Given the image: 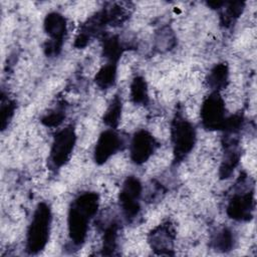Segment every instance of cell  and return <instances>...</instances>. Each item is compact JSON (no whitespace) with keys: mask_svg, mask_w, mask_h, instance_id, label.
<instances>
[{"mask_svg":"<svg viewBox=\"0 0 257 257\" xmlns=\"http://www.w3.org/2000/svg\"><path fill=\"white\" fill-rule=\"evenodd\" d=\"M99 206V197L95 192L79 194L71 203L68 210L67 227L71 242L80 246L87 236L88 224L96 214Z\"/></svg>","mask_w":257,"mask_h":257,"instance_id":"cell-1","label":"cell"},{"mask_svg":"<svg viewBox=\"0 0 257 257\" xmlns=\"http://www.w3.org/2000/svg\"><path fill=\"white\" fill-rule=\"evenodd\" d=\"M51 222L52 213L49 205L45 202L39 203L27 229L25 248L28 254H38L45 248L50 235Z\"/></svg>","mask_w":257,"mask_h":257,"instance_id":"cell-2","label":"cell"},{"mask_svg":"<svg viewBox=\"0 0 257 257\" xmlns=\"http://www.w3.org/2000/svg\"><path fill=\"white\" fill-rule=\"evenodd\" d=\"M196 140L197 134L194 124L182 113H176L171 123V142L175 164L187 158L194 149Z\"/></svg>","mask_w":257,"mask_h":257,"instance_id":"cell-3","label":"cell"},{"mask_svg":"<svg viewBox=\"0 0 257 257\" xmlns=\"http://www.w3.org/2000/svg\"><path fill=\"white\" fill-rule=\"evenodd\" d=\"M76 143V134L72 125L58 131L54 138L49 152V162L54 169L64 166L70 159Z\"/></svg>","mask_w":257,"mask_h":257,"instance_id":"cell-4","label":"cell"},{"mask_svg":"<svg viewBox=\"0 0 257 257\" xmlns=\"http://www.w3.org/2000/svg\"><path fill=\"white\" fill-rule=\"evenodd\" d=\"M201 122L208 131H220L226 118V106L219 91H211L201 105Z\"/></svg>","mask_w":257,"mask_h":257,"instance_id":"cell-5","label":"cell"},{"mask_svg":"<svg viewBox=\"0 0 257 257\" xmlns=\"http://www.w3.org/2000/svg\"><path fill=\"white\" fill-rule=\"evenodd\" d=\"M142 192L143 186L137 177L131 176L124 180L119 192L118 200L122 214L128 222L134 221L140 214Z\"/></svg>","mask_w":257,"mask_h":257,"instance_id":"cell-6","label":"cell"},{"mask_svg":"<svg viewBox=\"0 0 257 257\" xmlns=\"http://www.w3.org/2000/svg\"><path fill=\"white\" fill-rule=\"evenodd\" d=\"M43 27L49 37V42L44 47L45 53L46 55H57L61 50L67 31L66 19L58 12H50L44 18Z\"/></svg>","mask_w":257,"mask_h":257,"instance_id":"cell-7","label":"cell"},{"mask_svg":"<svg viewBox=\"0 0 257 257\" xmlns=\"http://www.w3.org/2000/svg\"><path fill=\"white\" fill-rule=\"evenodd\" d=\"M255 208L254 191L250 188L234 193L230 198L226 213L229 218L238 222L250 221Z\"/></svg>","mask_w":257,"mask_h":257,"instance_id":"cell-8","label":"cell"},{"mask_svg":"<svg viewBox=\"0 0 257 257\" xmlns=\"http://www.w3.org/2000/svg\"><path fill=\"white\" fill-rule=\"evenodd\" d=\"M158 143L155 137L146 130L138 131L130 145V157L136 165L145 164L155 153Z\"/></svg>","mask_w":257,"mask_h":257,"instance_id":"cell-9","label":"cell"},{"mask_svg":"<svg viewBox=\"0 0 257 257\" xmlns=\"http://www.w3.org/2000/svg\"><path fill=\"white\" fill-rule=\"evenodd\" d=\"M176 231L169 221L164 222L151 231L148 242L152 250L159 255H173Z\"/></svg>","mask_w":257,"mask_h":257,"instance_id":"cell-10","label":"cell"},{"mask_svg":"<svg viewBox=\"0 0 257 257\" xmlns=\"http://www.w3.org/2000/svg\"><path fill=\"white\" fill-rule=\"evenodd\" d=\"M106 25H109L107 12L105 8H102L100 11L90 16L80 26L74 41V46L76 48H83L87 46L93 38L102 32Z\"/></svg>","mask_w":257,"mask_h":257,"instance_id":"cell-11","label":"cell"},{"mask_svg":"<svg viewBox=\"0 0 257 257\" xmlns=\"http://www.w3.org/2000/svg\"><path fill=\"white\" fill-rule=\"evenodd\" d=\"M121 146L122 139L114 128H107L103 131L99 135L93 150V160L95 164L102 165L107 162L120 150Z\"/></svg>","mask_w":257,"mask_h":257,"instance_id":"cell-12","label":"cell"},{"mask_svg":"<svg viewBox=\"0 0 257 257\" xmlns=\"http://www.w3.org/2000/svg\"><path fill=\"white\" fill-rule=\"evenodd\" d=\"M225 152L220 166L219 176L221 179H228L237 168L241 153L238 146V141L234 136H225Z\"/></svg>","mask_w":257,"mask_h":257,"instance_id":"cell-13","label":"cell"},{"mask_svg":"<svg viewBox=\"0 0 257 257\" xmlns=\"http://www.w3.org/2000/svg\"><path fill=\"white\" fill-rule=\"evenodd\" d=\"M229 82V67L225 62L215 64L207 76V83L212 91H219L225 88Z\"/></svg>","mask_w":257,"mask_h":257,"instance_id":"cell-14","label":"cell"},{"mask_svg":"<svg viewBox=\"0 0 257 257\" xmlns=\"http://www.w3.org/2000/svg\"><path fill=\"white\" fill-rule=\"evenodd\" d=\"M102 55L107 59V62L117 63L118 59L125 50L117 35L105 36L102 40Z\"/></svg>","mask_w":257,"mask_h":257,"instance_id":"cell-15","label":"cell"},{"mask_svg":"<svg viewBox=\"0 0 257 257\" xmlns=\"http://www.w3.org/2000/svg\"><path fill=\"white\" fill-rule=\"evenodd\" d=\"M117 75V63L107 62L96 72L94 82L100 89H107L114 85Z\"/></svg>","mask_w":257,"mask_h":257,"instance_id":"cell-16","label":"cell"},{"mask_svg":"<svg viewBox=\"0 0 257 257\" xmlns=\"http://www.w3.org/2000/svg\"><path fill=\"white\" fill-rule=\"evenodd\" d=\"M212 247L219 252H229L234 248L235 236L231 229L223 227L219 229L212 237Z\"/></svg>","mask_w":257,"mask_h":257,"instance_id":"cell-17","label":"cell"},{"mask_svg":"<svg viewBox=\"0 0 257 257\" xmlns=\"http://www.w3.org/2000/svg\"><path fill=\"white\" fill-rule=\"evenodd\" d=\"M131 99L135 104L146 105L149 102V90L146 79L143 76H136L132 83L130 89Z\"/></svg>","mask_w":257,"mask_h":257,"instance_id":"cell-18","label":"cell"},{"mask_svg":"<svg viewBox=\"0 0 257 257\" xmlns=\"http://www.w3.org/2000/svg\"><path fill=\"white\" fill-rule=\"evenodd\" d=\"M121 110H122V103L121 98L119 95H114L111 99L110 103L108 104L104 114H103V122L109 127V128H116L120 117H121Z\"/></svg>","mask_w":257,"mask_h":257,"instance_id":"cell-19","label":"cell"},{"mask_svg":"<svg viewBox=\"0 0 257 257\" xmlns=\"http://www.w3.org/2000/svg\"><path fill=\"white\" fill-rule=\"evenodd\" d=\"M118 238V224L115 222L110 223L104 230L102 237V255H113L117 248Z\"/></svg>","mask_w":257,"mask_h":257,"instance_id":"cell-20","label":"cell"},{"mask_svg":"<svg viewBox=\"0 0 257 257\" xmlns=\"http://www.w3.org/2000/svg\"><path fill=\"white\" fill-rule=\"evenodd\" d=\"M245 7V3L241 1H234V2H224L221 8V23L228 27L230 26L239 16L242 14Z\"/></svg>","mask_w":257,"mask_h":257,"instance_id":"cell-21","label":"cell"},{"mask_svg":"<svg viewBox=\"0 0 257 257\" xmlns=\"http://www.w3.org/2000/svg\"><path fill=\"white\" fill-rule=\"evenodd\" d=\"M15 107H16L15 101L9 98L8 96H5L2 93L1 105H0V126L2 131H4L8 126L10 120L12 119L14 115Z\"/></svg>","mask_w":257,"mask_h":257,"instance_id":"cell-22","label":"cell"},{"mask_svg":"<svg viewBox=\"0 0 257 257\" xmlns=\"http://www.w3.org/2000/svg\"><path fill=\"white\" fill-rule=\"evenodd\" d=\"M244 124V116L242 113H234L226 116L220 131H223L225 136H236Z\"/></svg>","mask_w":257,"mask_h":257,"instance_id":"cell-23","label":"cell"},{"mask_svg":"<svg viewBox=\"0 0 257 257\" xmlns=\"http://www.w3.org/2000/svg\"><path fill=\"white\" fill-rule=\"evenodd\" d=\"M65 118V109L63 105H58L57 107L50 110L42 118L41 122L49 127L58 126Z\"/></svg>","mask_w":257,"mask_h":257,"instance_id":"cell-24","label":"cell"}]
</instances>
